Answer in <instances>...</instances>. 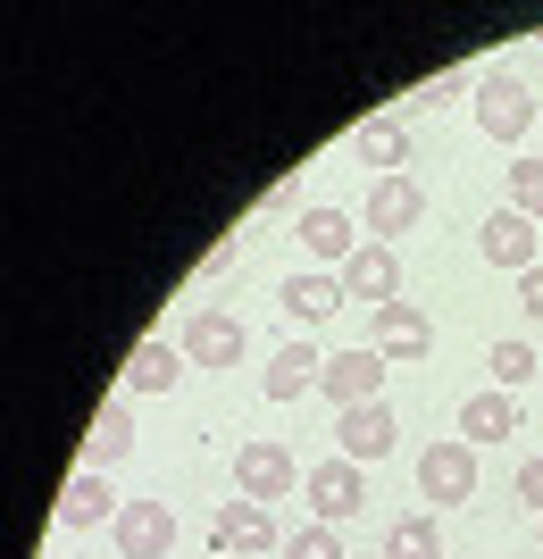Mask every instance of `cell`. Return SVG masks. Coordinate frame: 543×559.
I'll return each mask as SVG.
<instances>
[{
    "label": "cell",
    "mask_w": 543,
    "mask_h": 559,
    "mask_svg": "<svg viewBox=\"0 0 543 559\" xmlns=\"http://www.w3.org/2000/svg\"><path fill=\"white\" fill-rule=\"evenodd\" d=\"M302 476L309 467H293V451L284 443H243L235 451V485H243V501H284V492H302Z\"/></svg>",
    "instance_id": "5"
},
{
    "label": "cell",
    "mask_w": 543,
    "mask_h": 559,
    "mask_svg": "<svg viewBox=\"0 0 543 559\" xmlns=\"http://www.w3.org/2000/svg\"><path fill=\"white\" fill-rule=\"evenodd\" d=\"M185 343H134V359H126V393H176L185 384Z\"/></svg>",
    "instance_id": "19"
},
{
    "label": "cell",
    "mask_w": 543,
    "mask_h": 559,
    "mask_svg": "<svg viewBox=\"0 0 543 559\" xmlns=\"http://www.w3.org/2000/svg\"><path fill=\"white\" fill-rule=\"evenodd\" d=\"M377 350L385 359H426V350H435V318H426L418 301H385L377 309Z\"/></svg>",
    "instance_id": "13"
},
{
    "label": "cell",
    "mask_w": 543,
    "mask_h": 559,
    "mask_svg": "<svg viewBox=\"0 0 543 559\" xmlns=\"http://www.w3.org/2000/svg\"><path fill=\"white\" fill-rule=\"evenodd\" d=\"M318 376H327V350L318 343H284L276 359H268V401H302V393H318Z\"/></svg>",
    "instance_id": "17"
},
{
    "label": "cell",
    "mask_w": 543,
    "mask_h": 559,
    "mask_svg": "<svg viewBox=\"0 0 543 559\" xmlns=\"http://www.w3.org/2000/svg\"><path fill=\"white\" fill-rule=\"evenodd\" d=\"M210 543L217 551H276V518H268L260 501H226V510L210 518Z\"/></svg>",
    "instance_id": "16"
},
{
    "label": "cell",
    "mask_w": 543,
    "mask_h": 559,
    "mask_svg": "<svg viewBox=\"0 0 543 559\" xmlns=\"http://www.w3.org/2000/svg\"><path fill=\"white\" fill-rule=\"evenodd\" d=\"M476 251L494 259V267H510V276H527V267H543V226L519 217V210H494L476 226Z\"/></svg>",
    "instance_id": "6"
},
{
    "label": "cell",
    "mask_w": 543,
    "mask_h": 559,
    "mask_svg": "<svg viewBox=\"0 0 543 559\" xmlns=\"http://www.w3.org/2000/svg\"><path fill=\"white\" fill-rule=\"evenodd\" d=\"M426 217V192L410 185V176H377V192H368V234L377 242H402V234H418Z\"/></svg>",
    "instance_id": "10"
},
{
    "label": "cell",
    "mask_w": 543,
    "mask_h": 559,
    "mask_svg": "<svg viewBox=\"0 0 543 559\" xmlns=\"http://www.w3.org/2000/svg\"><path fill=\"white\" fill-rule=\"evenodd\" d=\"M284 309H293L302 326L334 318V309H343V276H334V267H302V276H284Z\"/></svg>",
    "instance_id": "20"
},
{
    "label": "cell",
    "mask_w": 543,
    "mask_h": 559,
    "mask_svg": "<svg viewBox=\"0 0 543 559\" xmlns=\"http://www.w3.org/2000/svg\"><path fill=\"white\" fill-rule=\"evenodd\" d=\"M385 350L368 343V350H327V376H318V393L334 401V418L343 409H368V401H385Z\"/></svg>",
    "instance_id": "3"
},
{
    "label": "cell",
    "mask_w": 543,
    "mask_h": 559,
    "mask_svg": "<svg viewBox=\"0 0 543 559\" xmlns=\"http://www.w3.org/2000/svg\"><path fill=\"white\" fill-rule=\"evenodd\" d=\"M334 435H343V460H385V451L402 443V418H393V409H385V401H368V409H343V418H334Z\"/></svg>",
    "instance_id": "11"
},
{
    "label": "cell",
    "mask_w": 543,
    "mask_h": 559,
    "mask_svg": "<svg viewBox=\"0 0 543 559\" xmlns=\"http://www.w3.org/2000/svg\"><path fill=\"white\" fill-rule=\"evenodd\" d=\"M343 301H368V309L402 301V251H393V242H359V251L343 259Z\"/></svg>",
    "instance_id": "7"
},
{
    "label": "cell",
    "mask_w": 543,
    "mask_h": 559,
    "mask_svg": "<svg viewBox=\"0 0 543 559\" xmlns=\"http://www.w3.org/2000/svg\"><path fill=\"white\" fill-rule=\"evenodd\" d=\"M126 451H134V401L109 393V401L93 409V435H84V467H118Z\"/></svg>",
    "instance_id": "14"
},
{
    "label": "cell",
    "mask_w": 543,
    "mask_h": 559,
    "mask_svg": "<svg viewBox=\"0 0 543 559\" xmlns=\"http://www.w3.org/2000/svg\"><path fill=\"white\" fill-rule=\"evenodd\" d=\"M418 501H435V510L476 501V443H460V435L426 443V451H418Z\"/></svg>",
    "instance_id": "1"
},
{
    "label": "cell",
    "mask_w": 543,
    "mask_h": 559,
    "mask_svg": "<svg viewBox=\"0 0 543 559\" xmlns=\"http://www.w3.org/2000/svg\"><path fill=\"white\" fill-rule=\"evenodd\" d=\"M352 151H359L368 167H385V176H402V159H410L402 126H385V117H368V126H359V134H352Z\"/></svg>",
    "instance_id": "23"
},
{
    "label": "cell",
    "mask_w": 543,
    "mask_h": 559,
    "mask_svg": "<svg viewBox=\"0 0 543 559\" xmlns=\"http://www.w3.org/2000/svg\"><path fill=\"white\" fill-rule=\"evenodd\" d=\"M293 234H302V251L318 259V267H334V276H343V259L359 251V226L343 210H302V226H293Z\"/></svg>",
    "instance_id": "15"
},
{
    "label": "cell",
    "mask_w": 543,
    "mask_h": 559,
    "mask_svg": "<svg viewBox=\"0 0 543 559\" xmlns=\"http://www.w3.org/2000/svg\"><path fill=\"white\" fill-rule=\"evenodd\" d=\"M485 376H494V393H519V384H535V376H543V359H535L527 334H501V343L485 350Z\"/></svg>",
    "instance_id": "21"
},
{
    "label": "cell",
    "mask_w": 543,
    "mask_h": 559,
    "mask_svg": "<svg viewBox=\"0 0 543 559\" xmlns=\"http://www.w3.org/2000/svg\"><path fill=\"white\" fill-rule=\"evenodd\" d=\"M118 492L101 485V467H75L68 492H59V535H93V526H118Z\"/></svg>",
    "instance_id": "8"
},
{
    "label": "cell",
    "mask_w": 543,
    "mask_h": 559,
    "mask_svg": "<svg viewBox=\"0 0 543 559\" xmlns=\"http://www.w3.org/2000/svg\"><path fill=\"white\" fill-rule=\"evenodd\" d=\"M543 126V109H535V93H527L519 75H485L476 84V134L485 142H527Z\"/></svg>",
    "instance_id": "2"
},
{
    "label": "cell",
    "mask_w": 543,
    "mask_h": 559,
    "mask_svg": "<svg viewBox=\"0 0 543 559\" xmlns=\"http://www.w3.org/2000/svg\"><path fill=\"white\" fill-rule=\"evenodd\" d=\"M510 210L543 226V159H519V167H510Z\"/></svg>",
    "instance_id": "24"
},
{
    "label": "cell",
    "mask_w": 543,
    "mask_h": 559,
    "mask_svg": "<svg viewBox=\"0 0 543 559\" xmlns=\"http://www.w3.org/2000/svg\"><path fill=\"white\" fill-rule=\"evenodd\" d=\"M109 535H118L126 559H167L176 551V510H167V501H126Z\"/></svg>",
    "instance_id": "9"
},
{
    "label": "cell",
    "mask_w": 543,
    "mask_h": 559,
    "mask_svg": "<svg viewBox=\"0 0 543 559\" xmlns=\"http://www.w3.org/2000/svg\"><path fill=\"white\" fill-rule=\"evenodd\" d=\"M519 501L543 518V460H527V467H519Z\"/></svg>",
    "instance_id": "26"
},
{
    "label": "cell",
    "mask_w": 543,
    "mask_h": 559,
    "mask_svg": "<svg viewBox=\"0 0 543 559\" xmlns=\"http://www.w3.org/2000/svg\"><path fill=\"white\" fill-rule=\"evenodd\" d=\"M385 559H444V526H435V510L402 518V526L385 535Z\"/></svg>",
    "instance_id": "22"
},
{
    "label": "cell",
    "mask_w": 543,
    "mask_h": 559,
    "mask_svg": "<svg viewBox=\"0 0 543 559\" xmlns=\"http://www.w3.org/2000/svg\"><path fill=\"white\" fill-rule=\"evenodd\" d=\"M519 309L543 326V267H527V276H519Z\"/></svg>",
    "instance_id": "27"
},
{
    "label": "cell",
    "mask_w": 543,
    "mask_h": 559,
    "mask_svg": "<svg viewBox=\"0 0 543 559\" xmlns=\"http://www.w3.org/2000/svg\"><path fill=\"white\" fill-rule=\"evenodd\" d=\"M501 435H519V393H469L460 401V443H501Z\"/></svg>",
    "instance_id": "18"
},
{
    "label": "cell",
    "mask_w": 543,
    "mask_h": 559,
    "mask_svg": "<svg viewBox=\"0 0 543 559\" xmlns=\"http://www.w3.org/2000/svg\"><path fill=\"white\" fill-rule=\"evenodd\" d=\"M185 359H192V368H235V359H243V318H226V309H201V318H192V326H185Z\"/></svg>",
    "instance_id": "12"
},
{
    "label": "cell",
    "mask_w": 543,
    "mask_h": 559,
    "mask_svg": "<svg viewBox=\"0 0 543 559\" xmlns=\"http://www.w3.org/2000/svg\"><path fill=\"white\" fill-rule=\"evenodd\" d=\"M302 492H309V510H318V526H343V518H359V510H368V485H359V460H343V451L309 467V476H302Z\"/></svg>",
    "instance_id": "4"
},
{
    "label": "cell",
    "mask_w": 543,
    "mask_h": 559,
    "mask_svg": "<svg viewBox=\"0 0 543 559\" xmlns=\"http://www.w3.org/2000/svg\"><path fill=\"white\" fill-rule=\"evenodd\" d=\"M284 559H343V535L334 526H302V535H284Z\"/></svg>",
    "instance_id": "25"
}]
</instances>
